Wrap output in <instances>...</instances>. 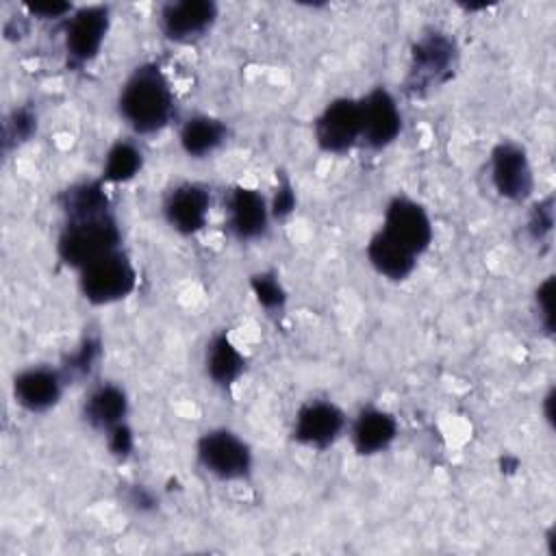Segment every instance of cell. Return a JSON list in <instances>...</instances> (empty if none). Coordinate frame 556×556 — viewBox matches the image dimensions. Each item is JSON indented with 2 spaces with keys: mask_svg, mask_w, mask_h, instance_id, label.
Returning a JSON list of instances; mask_svg holds the SVG:
<instances>
[{
  "mask_svg": "<svg viewBox=\"0 0 556 556\" xmlns=\"http://www.w3.org/2000/svg\"><path fill=\"white\" fill-rule=\"evenodd\" d=\"M104 185L106 182L102 178H83L67 185L56 195V204L63 219H83L113 213Z\"/></svg>",
  "mask_w": 556,
  "mask_h": 556,
  "instance_id": "21",
  "label": "cell"
},
{
  "mask_svg": "<svg viewBox=\"0 0 556 556\" xmlns=\"http://www.w3.org/2000/svg\"><path fill=\"white\" fill-rule=\"evenodd\" d=\"M111 30V7L109 4H87L76 7L65 20L63 28V50L67 63L74 67H85L98 59L106 35Z\"/></svg>",
  "mask_w": 556,
  "mask_h": 556,
  "instance_id": "6",
  "label": "cell"
},
{
  "mask_svg": "<svg viewBox=\"0 0 556 556\" xmlns=\"http://www.w3.org/2000/svg\"><path fill=\"white\" fill-rule=\"evenodd\" d=\"M102 356V343H100V337H93V334H87L78 341V345L67 352L61 361V371L65 374L67 382H74V380H83L87 378L96 363L100 361Z\"/></svg>",
  "mask_w": 556,
  "mask_h": 556,
  "instance_id": "23",
  "label": "cell"
},
{
  "mask_svg": "<svg viewBox=\"0 0 556 556\" xmlns=\"http://www.w3.org/2000/svg\"><path fill=\"white\" fill-rule=\"evenodd\" d=\"M24 9H26L28 17L67 20L76 7L72 2H63V0H39V2H26Z\"/></svg>",
  "mask_w": 556,
  "mask_h": 556,
  "instance_id": "30",
  "label": "cell"
},
{
  "mask_svg": "<svg viewBox=\"0 0 556 556\" xmlns=\"http://www.w3.org/2000/svg\"><path fill=\"white\" fill-rule=\"evenodd\" d=\"M348 434L358 456H376L395 443L400 426L393 413L380 406H363L354 419L348 421Z\"/></svg>",
  "mask_w": 556,
  "mask_h": 556,
  "instance_id": "16",
  "label": "cell"
},
{
  "mask_svg": "<svg viewBox=\"0 0 556 556\" xmlns=\"http://www.w3.org/2000/svg\"><path fill=\"white\" fill-rule=\"evenodd\" d=\"M37 126H39V117L37 111L28 104H20L15 106L2 124V148L4 152H9L11 148H20L24 143H28L35 135H37Z\"/></svg>",
  "mask_w": 556,
  "mask_h": 556,
  "instance_id": "24",
  "label": "cell"
},
{
  "mask_svg": "<svg viewBox=\"0 0 556 556\" xmlns=\"http://www.w3.org/2000/svg\"><path fill=\"white\" fill-rule=\"evenodd\" d=\"M219 7L213 0H176L159 9L156 26L161 35L178 46L204 39L217 24Z\"/></svg>",
  "mask_w": 556,
  "mask_h": 556,
  "instance_id": "10",
  "label": "cell"
},
{
  "mask_svg": "<svg viewBox=\"0 0 556 556\" xmlns=\"http://www.w3.org/2000/svg\"><path fill=\"white\" fill-rule=\"evenodd\" d=\"M146 165L141 146L135 139L113 141L102 159V180L109 185H126L135 180Z\"/></svg>",
  "mask_w": 556,
  "mask_h": 556,
  "instance_id": "22",
  "label": "cell"
},
{
  "mask_svg": "<svg viewBox=\"0 0 556 556\" xmlns=\"http://www.w3.org/2000/svg\"><path fill=\"white\" fill-rule=\"evenodd\" d=\"M458 65V46L454 37L439 28L421 33L408 54L406 91L410 96H426L445 85Z\"/></svg>",
  "mask_w": 556,
  "mask_h": 556,
  "instance_id": "3",
  "label": "cell"
},
{
  "mask_svg": "<svg viewBox=\"0 0 556 556\" xmlns=\"http://www.w3.org/2000/svg\"><path fill=\"white\" fill-rule=\"evenodd\" d=\"M104 441H106V450L111 456L119 458V460H126L132 450H135V432L130 428L128 421L111 428L106 434H104Z\"/></svg>",
  "mask_w": 556,
  "mask_h": 556,
  "instance_id": "29",
  "label": "cell"
},
{
  "mask_svg": "<svg viewBox=\"0 0 556 556\" xmlns=\"http://www.w3.org/2000/svg\"><path fill=\"white\" fill-rule=\"evenodd\" d=\"M361 143L369 150H384L397 141L404 128L402 109L387 87H374L358 98Z\"/></svg>",
  "mask_w": 556,
  "mask_h": 556,
  "instance_id": "12",
  "label": "cell"
},
{
  "mask_svg": "<svg viewBox=\"0 0 556 556\" xmlns=\"http://www.w3.org/2000/svg\"><path fill=\"white\" fill-rule=\"evenodd\" d=\"M348 430V415L332 400H308L293 417L291 437L295 443L311 450L332 447Z\"/></svg>",
  "mask_w": 556,
  "mask_h": 556,
  "instance_id": "11",
  "label": "cell"
},
{
  "mask_svg": "<svg viewBox=\"0 0 556 556\" xmlns=\"http://www.w3.org/2000/svg\"><path fill=\"white\" fill-rule=\"evenodd\" d=\"M228 124L211 113H195L180 124L178 146L189 159H208L228 141Z\"/></svg>",
  "mask_w": 556,
  "mask_h": 556,
  "instance_id": "18",
  "label": "cell"
},
{
  "mask_svg": "<svg viewBox=\"0 0 556 556\" xmlns=\"http://www.w3.org/2000/svg\"><path fill=\"white\" fill-rule=\"evenodd\" d=\"M276 178H278V185L274 189V195L269 198L271 219H287L295 211V206H298L295 187H293V182L285 174H280Z\"/></svg>",
  "mask_w": 556,
  "mask_h": 556,
  "instance_id": "28",
  "label": "cell"
},
{
  "mask_svg": "<svg viewBox=\"0 0 556 556\" xmlns=\"http://www.w3.org/2000/svg\"><path fill=\"white\" fill-rule=\"evenodd\" d=\"M67 378L61 367L52 365H28L13 376L11 393L15 404L33 415L52 410L67 387Z\"/></svg>",
  "mask_w": 556,
  "mask_h": 556,
  "instance_id": "15",
  "label": "cell"
},
{
  "mask_svg": "<svg viewBox=\"0 0 556 556\" xmlns=\"http://www.w3.org/2000/svg\"><path fill=\"white\" fill-rule=\"evenodd\" d=\"M128 413H130L128 393L117 382L93 384L80 404V415L85 424L100 434H106L111 428L128 421Z\"/></svg>",
  "mask_w": 556,
  "mask_h": 556,
  "instance_id": "17",
  "label": "cell"
},
{
  "mask_svg": "<svg viewBox=\"0 0 556 556\" xmlns=\"http://www.w3.org/2000/svg\"><path fill=\"white\" fill-rule=\"evenodd\" d=\"M126 502L137 513H152L156 508V504H159L156 495L148 486H143V484H132L128 489V493H126Z\"/></svg>",
  "mask_w": 556,
  "mask_h": 556,
  "instance_id": "31",
  "label": "cell"
},
{
  "mask_svg": "<svg viewBox=\"0 0 556 556\" xmlns=\"http://www.w3.org/2000/svg\"><path fill=\"white\" fill-rule=\"evenodd\" d=\"M313 139L326 154L341 156L361 143L358 98L339 96L330 100L313 119Z\"/></svg>",
  "mask_w": 556,
  "mask_h": 556,
  "instance_id": "8",
  "label": "cell"
},
{
  "mask_svg": "<svg viewBox=\"0 0 556 556\" xmlns=\"http://www.w3.org/2000/svg\"><path fill=\"white\" fill-rule=\"evenodd\" d=\"M526 230L534 243H543L545 239H549V235L554 230V198L552 195L532 204V208L528 213Z\"/></svg>",
  "mask_w": 556,
  "mask_h": 556,
  "instance_id": "26",
  "label": "cell"
},
{
  "mask_svg": "<svg viewBox=\"0 0 556 556\" xmlns=\"http://www.w3.org/2000/svg\"><path fill=\"white\" fill-rule=\"evenodd\" d=\"M534 311L539 317L541 330L552 337L554 334V276H547L534 291Z\"/></svg>",
  "mask_w": 556,
  "mask_h": 556,
  "instance_id": "27",
  "label": "cell"
},
{
  "mask_svg": "<svg viewBox=\"0 0 556 556\" xmlns=\"http://www.w3.org/2000/svg\"><path fill=\"white\" fill-rule=\"evenodd\" d=\"M137 267L124 248L93 261L78 271V291L93 306L126 300L137 289Z\"/></svg>",
  "mask_w": 556,
  "mask_h": 556,
  "instance_id": "5",
  "label": "cell"
},
{
  "mask_svg": "<svg viewBox=\"0 0 556 556\" xmlns=\"http://www.w3.org/2000/svg\"><path fill=\"white\" fill-rule=\"evenodd\" d=\"M552 406H554V389H549L547 393H545V397H543V415H545V421L552 426L554 424V410H552Z\"/></svg>",
  "mask_w": 556,
  "mask_h": 556,
  "instance_id": "32",
  "label": "cell"
},
{
  "mask_svg": "<svg viewBox=\"0 0 556 556\" xmlns=\"http://www.w3.org/2000/svg\"><path fill=\"white\" fill-rule=\"evenodd\" d=\"M250 291L256 300V304L267 311L269 315L282 313L287 306V289L276 271H256L250 276Z\"/></svg>",
  "mask_w": 556,
  "mask_h": 556,
  "instance_id": "25",
  "label": "cell"
},
{
  "mask_svg": "<svg viewBox=\"0 0 556 556\" xmlns=\"http://www.w3.org/2000/svg\"><path fill=\"white\" fill-rule=\"evenodd\" d=\"M117 113L137 137L156 135L176 113V96L161 65L146 61L130 70L119 85Z\"/></svg>",
  "mask_w": 556,
  "mask_h": 556,
  "instance_id": "1",
  "label": "cell"
},
{
  "mask_svg": "<svg viewBox=\"0 0 556 556\" xmlns=\"http://www.w3.org/2000/svg\"><path fill=\"white\" fill-rule=\"evenodd\" d=\"M365 256L371 269L391 282L406 280L417 267V256L391 237H387L380 228L369 237L365 245Z\"/></svg>",
  "mask_w": 556,
  "mask_h": 556,
  "instance_id": "20",
  "label": "cell"
},
{
  "mask_svg": "<svg viewBox=\"0 0 556 556\" xmlns=\"http://www.w3.org/2000/svg\"><path fill=\"white\" fill-rule=\"evenodd\" d=\"M198 465L219 482H243L252 476L254 452L235 430L217 426L204 430L195 441Z\"/></svg>",
  "mask_w": 556,
  "mask_h": 556,
  "instance_id": "4",
  "label": "cell"
},
{
  "mask_svg": "<svg viewBox=\"0 0 556 556\" xmlns=\"http://www.w3.org/2000/svg\"><path fill=\"white\" fill-rule=\"evenodd\" d=\"M122 248V230L113 213L63 219L61 232L56 237L59 261L74 269L76 274L91 265L93 261Z\"/></svg>",
  "mask_w": 556,
  "mask_h": 556,
  "instance_id": "2",
  "label": "cell"
},
{
  "mask_svg": "<svg viewBox=\"0 0 556 556\" xmlns=\"http://www.w3.org/2000/svg\"><path fill=\"white\" fill-rule=\"evenodd\" d=\"M211 189L195 180H182L174 185L161 204L165 224L182 235L191 237L204 230L211 215Z\"/></svg>",
  "mask_w": 556,
  "mask_h": 556,
  "instance_id": "14",
  "label": "cell"
},
{
  "mask_svg": "<svg viewBox=\"0 0 556 556\" xmlns=\"http://www.w3.org/2000/svg\"><path fill=\"white\" fill-rule=\"evenodd\" d=\"M489 178L502 200L526 202L534 191V169L528 150L510 139L495 143L489 154Z\"/></svg>",
  "mask_w": 556,
  "mask_h": 556,
  "instance_id": "7",
  "label": "cell"
},
{
  "mask_svg": "<svg viewBox=\"0 0 556 556\" xmlns=\"http://www.w3.org/2000/svg\"><path fill=\"white\" fill-rule=\"evenodd\" d=\"M245 371V356L228 332H215L204 348V374L219 387L230 389Z\"/></svg>",
  "mask_w": 556,
  "mask_h": 556,
  "instance_id": "19",
  "label": "cell"
},
{
  "mask_svg": "<svg viewBox=\"0 0 556 556\" xmlns=\"http://www.w3.org/2000/svg\"><path fill=\"white\" fill-rule=\"evenodd\" d=\"M224 215L226 230L239 243L261 241L269 232V224L274 222L269 200L261 191L245 185H237L228 191L224 202Z\"/></svg>",
  "mask_w": 556,
  "mask_h": 556,
  "instance_id": "13",
  "label": "cell"
},
{
  "mask_svg": "<svg viewBox=\"0 0 556 556\" xmlns=\"http://www.w3.org/2000/svg\"><path fill=\"white\" fill-rule=\"evenodd\" d=\"M380 230L417 258L428 252L434 237V224L428 208L406 193H397L387 202Z\"/></svg>",
  "mask_w": 556,
  "mask_h": 556,
  "instance_id": "9",
  "label": "cell"
}]
</instances>
